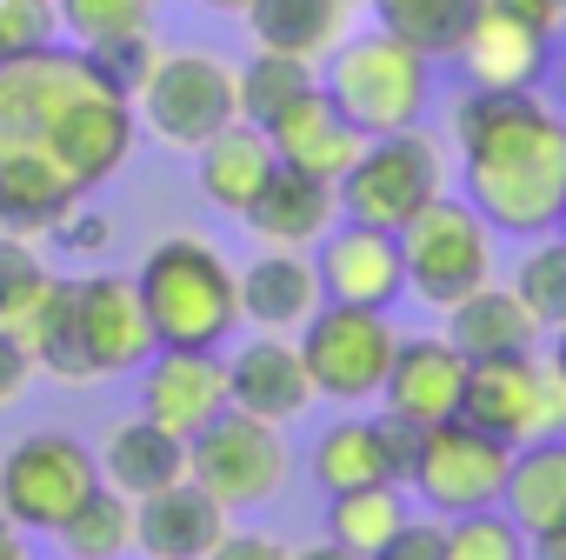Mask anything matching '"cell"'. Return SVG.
<instances>
[{
    "mask_svg": "<svg viewBox=\"0 0 566 560\" xmlns=\"http://www.w3.org/2000/svg\"><path fill=\"white\" fill-rule=\"evenodd\" d=\"M134 288L160 348H220L240 328V267L200 234L154 240L134 267Z\"/></svg>",
    "mask_w": 566,
    "mask_h": 560,
    "instance_id": "cell-2",
    "label": "cell"
},
{
    "mask_svg": "<svg viewBox=\"0 0 566 560\" xmlns=\"http://www.w3.org/2000/svg\"><path fill=\"white\" fill-rule=\"evenodd\" d=\"M321 294L340 301V308H394L407 294V260H400V234H380V227H360V220H340L321 253Z\"/></svg>",
    "mask_w": 566,
    "mask_h": 560,
    "instance_id": "cell-18",
    "label": "cell"
},
{
    "mask_svg": "<svg viewBox=\"0 0 566 560\" xmlns=\"http://www.w3.org/2000/svg\"><path fill=\"white\" fill-rule=\"evenodd\" d=\"M54 41V0H0V61Z\"/></svg>",
    "mask_w": 566,
    "mask_h": 560,
    "instance_id": "cell-40",
    "label": "cell"
},
{
    "mask_svg": "<svg viewBox=\"0 0 566 560\" xmlns=\"http://www.w3.org/2000/svg\"><path fill=\"white\" fill-rule=\"evenodd\" d=\"M321 87L340 101V114L374 141V134H400V127H420L427 107H433V54H420L413 41L387 34V28H354L334 54H327V74Z\"/></svg>",
    "mask_w": 566,
    "mask_h": 560,
    "instance_id": "cell-3",
    "label": "cell"
},
{
    "mask_svg": "<svg viewBox=\"0 0 566 560\" xmlns=\"http://www.w3.org/2000/svg\"><path fill=\"white\" fill-rule=\"evenodd\" d=\"M440 194H447V141H433L427 127L374 134L360 147V160L347 167V180H340V220L400 234Z\"/></svg>",
    "mask_w": 566,
    "mask_h": 560,
    "instance_id": "cell-6",
    "label": "cell"
},
{
    "mask_svg": "<svg viewBox=\"0 0 566 560\" xmlns=\"http://www.w3.org/2000/svg\"><path fill=\"white\" fill-rule=\"evenodd\" d=\"M81 54H87V68H94L114 94L134 101V87L147 81V68H154L160 48H154V34H127V41H101V48H81Z\"/></svg>",
    "mask_w": 566,
    "mask_h": 560,
    "instance_id": "cell-39",
    "label": "cell"
},
{
    "mask_svg": "<svg viewBox=\"0 0 566 560\" xmlns=\"http://www.w3.org/2000/svg\"><path fill=\"white\" fill-rule=\"evenodd\" d=\"M506 288L520 294V308L533 314V328H566V234H539L526 240V253L513 260Z\"/></svg>",
    "mask_w": 566,
    "mask_h": 560,
    "instance_id": "cell-36",
    "label": "cell"
},
{
    "mask_svg": "<svg viewBox=\"0 0 566 560\" xmlns=\"http://www.w3.org/2000/svg\"><path fill=\"white\" fill-rule=\"evenodd\" d=\"M107 240H114V220H101L94 207H74V214L61 220V247H67V253H81V260H94Z\"/></svg>",
    "mask_w": 566,
    "mask_h": 560,
    "instance_id": "cell-44",
    "label": "cell"
},
{
    "mask_svg": "<svg viewBox=\"0 0 566 560\" xmlns=\"http://www.w3.org/2000/svg\"><path fill=\"white\" fill-rule=\"evenodd\" d=\"M273 167H280V154H273L266 127H253V121H233V127H220L207 147H193V180H200V194H207L220 214H233V220L260 200V187L273 180Z\"/></svg>",
    "mask_w": 566,
    "mask_h": 560,
    "instance_id": "cell-25",
    "label": "cell"
},
{
    "mask_svg": "<svg viewBox=\"0 0 566 560\" xmlns=\"http://www.w3.org/2000/svg\"><path fill=\"white\" fill-rule=\"evenodd\" d=\"M486 8H500V14H513V21H526L533 34H546L553 48L566 41V0H486Z\"/></svg>",
    "mask_w": 566,
    "mask_h": 560,
    "instance_id": "cell-43",
    "label": "cell"
},
{
    "mask_svg": "<svg viewBox=\"0 0 566 560\" xmlns=\"http://www.w3.org/2000/svg\"><path fill=\"white\" fill-rule=\"evenodd\" d=\"M227 533H233L227 507L193 480H174V487L134 500V553H147V560H207Z\"/></svg>",
    "mask_w": 566,
    "mask_h": 560,
    "instance_id": "cell-21",
    "label": "cell"
},
{
    "mask_svg": "<svg viewBox=\"0 0 566 560\" xmlns=\"http://www.w3.org/2000/svg\"><path fill=\"white\" fill-rule=\"evenodd\" d=\"M140 414L180 440H193L213 414H227L220 348H154V361L140 367Z\"/></svg>",
    "mask_w": 566,
    "mask_h": 560,
    "instance_id": "cell-17",
    "label": "cell"
},
{
    "mask_svg": "<svg viewBox=\"0 0 566 560\" xmlns=\"http://www.w3.org/2000/svg\"><path fill=\"white\" fill-rule=\"evenodd\" d=\"M74 328H81V348H87V367L94 381L107 374H140L154 361V321L140 308V288L134 273H81L74 280Z\"/></svg>",
    "mask_w": 566,
    "mask_h": 560,
    "instance_id": "cell-13",
    "label": "cell"
},
{
    "mask_svg": "<svg viewBox=\"0 0 566 560\" xmlns=\"http://www.w3.org/2000/svg\"><path fill=\"white\" fill-rule=\"evenodd\" d=\"M134 114L160 147H180V154L207 147L220 127L240 121V87H233L227 54H213V48H160L147 81L134 87Z\"/></svg>",
    "mask_w": 566,
    "mask_h": 560,
    "instance_id": "cell-4",
    "label": "cell"
},
{
    "mask_svg": "<svg viewBox=\"0 0 566 560\" xmlns=\"http://www.w3.org/2000/svg\"><path fill=\"white\" fill-rule=\"evenodd\" d=\"M321 267L314 253H294V247H260L247 267H240V328H260V334H301L314 314H321Z\"/></svg>",
    "mask_w": 566,
    "mask_h": 560,
    "instance_id": "cell-20",
    "label": "cell"
},
{
    "mask_svg": "<svg viewBox=\"0 0 566 560\" xmlns=\"http://www.w3.org/2000/svg\"><path fill=\"white\" fill-rule=\"evenodd\" d=\"M94 81L81 48H28L14 61H0V154L8 147H41L48 121Z\"/></svg>",
    "mask_w": 566,
    "mask_h": 560,
    "instance_id": "cell-14",
    "label": "cell"
},
{
    "mask_svg": "<svg viewBox=\"0 0 566 560\" xmlns=\"http://www.w3.org/2000/svg\"><path fill=\"white\" fill-rule=\"evenodd\" d=\"M539 560H566V527H553V533H539Z\"/></svg>",
    "mask_w": 566,
    "mask_h": 560,
    "instance_id": "cell-48",
    "label": "cell"
},
{
    "mask_svg": "<svg viewBox=\"0 0 566 560\" xmlns=\"http://www.w3.org/2000/svg\"><path fill=\"white\" fill-rule=\"evenodd\" d=\"M367 560H447V540H440V520H433V514H427V520L413 514V520H407V527H400V533H394L387 547H374Z\"/></svg>",
    "mask_w": 566,
    "mask_h": 560,
    "instance_id": "cell-41",
    "label": "cell"
},
{
    "mask_svg": "<svg viewBox=\"0 0 566 560\" xmlns=\"http://www.w3.org/2000/svg\"><path fill=\"white\" fill-rule=\"evenodd\" d=\"M559 234H566V214H559Z\"/></svg>",
    "mask_w": 566,
    "mask_h": 560,
    "instance_id": "cell-52",
    "label": "cell"
},
{
    "mask_svg": "<svg viewBox=\"0 0 566 560\" xmlns=\"http://www.w3.org/2000/svg\"><path fill=\"white\" fill-rule=\"evenodd\" d=\"M87 194L54 167L48 147H8L0 154V234H21V240L61 234V220Z\"/></svg>",
    "mask_w": 566,
    "mask_h": 560,
    "instance_id": "cell-24",
    "label": "cell"
},
{
    "mask_svg": "<svg viewBox=\"0 0 566 560\" xmlns=\"http://www.w3.org/2000/svg\"><path fill=\"white\" fill-rule=\"evenodd\" d=\"M367 0H253L240 14L253 48H280V54H307V61H327L354 21H360Z\"/></svg>",
    "mask_w": 566,
    "mask_h": 560,
    "instance_id": "cell-27",
    "label": "cell"
},
{
    "mask_svg": "<svg viewBox=\"0 0 566 560\" xmlns=\"http://www.w3.org/2000/svg\"><path fill=\"white\" fill-rule=\"evenodd\" d=\"M407 520H413V507H407V487H394V480L327 494V540H340V547H354V553L387 547Z\"/></svg>",
    "mask_w": 566,
    "mask_h": 560,
    "instance_id": "cell-32",
    "label": "cell"
},
{
    "mask_svg": "<svg viewBox=\"0 0 566 560\" xmlns=\"http://www.w3.org/2000/svg\"><path fill=\"white\" fill-rule=\"evenodd\" d=\"M367 8H374V28H387V34L413 41L420 54L447 61L460 48L467 21L486 8V0H367Z\"/></svg>",
    "mask_w": 566,
    "mask_h": 560,
    "instance_id": "cell-34",
    "label": "cell"
},
{
    "mask_svg": "<svg viewBox=\"0 0 566 560\" xmlns=\"http://www.w3.org/2000/svg\"><path fill=\"white\" fill-rule=\"evenodd\" d=\"M207 560H294V547L280 540V533H260V527H247V533H227Z\"/></svg>",
    "mask_w": 566,
    "mask_h": 560,
    "instance_id": "cell-45",
    "label": "cell"
},
{
    "mask_svg": "<svg viewBox=\"0 0 566 560\" xmlns=\"http://www.w3.org/2000/svg\"><path fill=\"white\" fill-rule=\"evenodd\" d=\"M0 560H34V547H28V533L8 520V514H0Z\"/></svg>",
    "mask_w": 566,
    "mask_h": 560,
    "instance_id": "cell-46",
    "label": "cell"
},
{
    "mask_svg": "<svg viewBox=\"0 0 566 560\" xmlns=\"http://www.w3.org/2000/svg\"><path fill=\"white\" fill-rule=\"evenodd\" d=\"M460 401H467V354L447 334H420V341L400 334V354L387 367L380 407L413 421V427H440V421L460 414Z\"/></svg>",
    "mask_w": 566,
    "mask_h": 560,
    "instance_id": "cell-19",
    "label": "cell"
},
{
    "mask_svg": "<svg viewBox=\"0 0 566 560\" xmlns=\"http://www.w3.org/2000/svg\"><path fill=\"white\" fill-rule=\"evenodd\" d=\"M200 8H213V14H247L253 0H200Z\"/></svg>",
    "mask_w": 566,
    "mask_h": 560,
    "instance_id": "cell-51",
    "label": "cell"
},
{
    "mask_svg": "<svg viewBox=\"0 0 566 560\" xmlns=\"http://www.w3.org/2000/svg\"><path fill=\"white\" fill-rule=\"evenodd\" d=\"M400 260H407V294L447 314L453 301L493 280V227L467 194H440L400 227Z\"/></svg>",
    "mask_w": 566,
    "mask_h": 560,
    "instance_id": "cell-5",
    "label": "cell"
},
{
    "mask_svg": "<svg viewBox=\"0 0 566 560\" xmlns=\"http://www.w3.org/2000/svg\"><path fill=\"white\" fill-rule=\"evenodd\" d=\"M54 540H61L67 560H127V553H134V500L101 480V487L54 527Z\"/></svg>",
    "mask_w": 566,
    "mask_h": 560,
    "instance_id": "cell-33",
    "label": "cell"
},
{
    "mask_svg": "<svg viewBox=\"0 0 566 560\" xmlns=\"http://www.w3.org/2000/svg\"><path fill=\"white\" fill-rule=\"evenodd\" d=\"M314 394L340 401V407H367L387 387V367L400 354V328L387 321V308H340L321 301V314L294 334Z\"/></svg>",
    "mask_w": 566,
    "mask_h": 560,
    "instance_id": "cell-8",
    "label": "cell"
},
{
    "mask_svg": "<svg viewBox=\"0 0 566 560\" xmlns=\"http://www.w3.org/2000/svg\"><path fill=\"white\" fill-rule=\"evenodd\" d=\"M154 8L160 0H54V28L74 48H101V41L154 34Z\"/></svg>",
    "mask_w": 566,
    "mask_h": 560,
    "instance_id": "cell-38",
    "label": "cell"
},
{
    "mask_svg": "<svg viewBox=\"0 0 566 560\" xmlns=\"http://www.w3.org/2000/svg\"><path fill=\"white\" fill-rule=\"evenodd\" d=\"M553 87H559V107H566V41L553 48Z\"/></svg>",
    "mask_w": 566,
    "mask_h": 560,
    "instance_id": "cell-50",
    "label": "cell"
},
{
    "mask_svg": "<svg viewBox=\"0 0 566 560\" xmlns=\"http://www.w3.org/2000/svg\"><path fill=\"white\" fill-rule=\"evenodd\" d=\"M460 154V194L493 234H559L566 214V107L539 94H480L460 87L447 114Z\"/></svg>",
    "mask_w": 566,
    "mask_h": 560,
    "instance_id": "cell-1",
    "label": "cell"
},
{
    "mask_svg": "<svg viewBox=\"0 0 566 560\" xmlns=\"http://www.w3.org/2000/svg\"><path fill=\"white\" fill-rule=\"evenodd\" d=\"M294 560H367V553H354V547H340V540H314V547H301Z\"/></svg>",
    "mask_w": 566,
    "mask_h": 560,
    "instance_id": "cell-47",
    "label": "cell"
},
{
    "mask_svg": "<svg viewBox=\"0 0 566 560\" xmlns=\"http://www.w3.org/2000/svg\"><path fill=\"white\" fill-rule=\"evenodd\" d=\"M500 507H506L533 540L553 533V527H566V434L513 447V467H506V494H500Z\"/></svg>",
    "mask_w": 566,
    "mask_h": 560,
    "instance_id": "cell-28",
    "label": "cell"
},
{
    "mask_svg": "<svg viewBox=\"0 0 566 560\" xmlns=\"http://www.w3.org/2000/svg\"><path fill=\"white\" fill-rule=\"evenodd\" d=\"M314 401L321 394L307 381V361H301L294 334H253L227 354V407H240L253 421H273V427H294Z\"/></svg>",
    "mask_w": 566,
    "mask_h": 560,
    "instance_id": "cell-16",
    "label": "cell"
},
{
    "mask_svg": "<svg viewBox=\"0 0 566 560\" xmlns=\"http://www.w3.org/2000/svg\"><path fill=\"white\" fill-rule=\"evenodd\" d=\"M28 381H34V354H28V341H14L8 328H0V414L28 401Z\"/></svg>",
    "mask_w": 566,
    "mask_h": 560,
    "instance_id": "cell-42",
    "label": "cell"
},
{
    "mask_svg": "<svg viewBox=\"0 0 566 560\" xmlns=\"http://www.w3.org/2000/svg\"><path fill=\"white\" fill-rule=\"evenodd\" d=\"M54 280H61V273H48V260H41L34 240L0 234V328H8L14 341L34 334V321H41V308H48V294H54Z\"/></svg>",
    "mask_w": 566,
    "mask_h": 560,
    "instance_id": "cell-35",
    "label": "cell"
},
{
    "mask_svg": "<svg viewBox=\"0 0 566 560\" xmlns=\"http://www.w3.org/2000/svg\"><path fill=\"white\" fill-rule=\"evenodd\" d=\"M447 341L467 354V361H493V354H520V348H533L539 341V328H533V314L520 308V294L513 288H473L467 301H453L447 308Z\"/></svg>",
    "mask_w": 566,
    "mask_h": 560,
    "instance_id": "cell-29",
    "label": "cell"
},
{
    "mask_svg": "<svg viewBox=\"0 0 566 560\" xmlns=\"http://www.w3.org/2000/svg\"><path fill=\"white\" fill-rule=\"evenodd\" d=\"M447 61H453L460 81L480 87V94H539V81L553 74V41L533 34L526 21L500 14V8H480Z\"/></svg>",
    "mask_w": 566,
    "mask_h": 560,
    "instance_id": "cell-15",
    "label": "cell"
},
{
    "mask_svg": "<svg viewBox=\"0 0 566 560\" xmlns=\"http://www.w3.org/2000/svg\"><path fill=\"white\" fill-rule=\"evenodd\" d=\"M187 480L207 487L227 514H253L294 480V447L273 421H253V414L227 407L187 440Z\"/></svg>",
    "mask_w": 566,
    "mask_h": 560,
    "instance_id": "cell-7",
    "label": "cell"
},
{
    "mask_svg": "<svg viewBox=\"0 0 566 560\" xmlns=\"http://www.w3.org/2000/svg\"><path fill=\"white\" fill-rule=\"evenodd\" d=\"M253 227L260 247H294V253H314L334 227H340V187L301 174V167H273V180L260 187V200L240 214Z\"/></svg>",
    "mask_w": 566,
    "mask_h": 560,
    "instance_id": "cell-23",
    "label": "cell"
},
{
    "mask_svg": "<svg viewBox=\"0 0 566 560\" xmlns=\"http://www.w3.org/2000/svg\"><path fill=\"white\" fill-rule=\"evenodd\" d=\"M546 361H553V374L566 381V328H553V348H546Z\"/></svg>",
    "mask_w": 566,
    "mask_h": 560,
    "instance_id": "cell-49",
    "label": "cell"
},
{
    "mask_svg": "<svg viewBox=\"0 0 566 560\" xmlns=\"http://www.w3.org/2000/svg\"><path fill=\"white\" fill-rule=\"evenodd\" d=\"M460 414L473 427H486L493 440H506V447L553 440V434H566V381L533 348L493 354V361H467V401H460Z\"/></svg>",
    "mask_w": 566,
    "mask_h": 560,
    "instance_id": "cell-10",
    "label": "cell"
},
{
    "mask_svg": "<svg viewBox=\"0 0 566 560\" xmlns=\"http://www.w3.org/2000/svg\"><path fill=\"white\" fill-rule=\"evenodd\" d=\"M506 467H513V447L493 440L486 427H473L467 414H453L440 427H420V454H413L407 487L433 507V520H453L473 507H500Z\"/></svg>",
    "mask_w": 566,
    "mask_h": 560,
    "instance_id": "cell-11",
    "label": "cell"
},
{
    "mask_svg": "<svg viewBox=\"0 0 566 560\" xmlns=\"http://www.w3.org/2000/svg\"><path fill=\"white\" fill-rule=\"evenodd\" d=\"M140 560H147V553H140Z\"/></svg>",
    "mask_w": 566,
    "mask_h": 560,
    "instance_id": "cell-53",
    "label": "cell"
},
{
    "mask_svg": "<svg viewBox=\"0 0 566 560\" xmlns=\"http://www.w3.org/2000/svg\"><path fill=\"white\" fill-rule=\"evenodd\" d=\"M233 87H240V121L273 127L294 101H307V94L321 87V61L280 54V48H253V54L233 68Z\"/></svg>",
    "mask_w": 566,
    "mask_h": 560,
    "instance_id": "cell-30",
    "label": "cell"
},
{
    "mask_svg": "<svg viewBox=\"0 0 566 560\" xmlns=\"http://www.w3.org/2000/svg\"><path fill=\"white\" fill-rule=\"evenodd\" d=\"M447 560H533V533L506 514V507H473L440 520Z\"/></svg>",
    "mask_w": 566,
    "mask_h": 560,
    "instance_id": "cell-37",
    "label": "cell"
},
{
    "mask_svg": "<svg viewBox=\"0 0 566 560\" xmlns=\"http://www.w3.org/2000/svg\"><path fill=\"white\" fill-rule=\"evenodd\" d=\"M266 141H273L280 167H301V174H314V180H327V187H340L347 167H354L360 147H367V134L340 114V101H334L327 87H314L307 101H294L287 114L266 127Z\"/></svg>",
    "mask_w": 566,
    "mask_h": 560,
    "instance_id": "cell-22",
    "label": "cell"
},
{
    "mask_svg": "<svg viewBox=\"0 0 566 560\" xmlns=\"http://www.w3.org/2000/svg\"><path fill=\"white\" fill-rule=\"evenodd\" d=\"M134 141H140V114L127 94H114L101 74L48 121L41 147L54 154V167L81 187V194H101L127 160H134Z\"/></svg>",
    "mask_w": 566,
    "mask_h": 560,
    "instance_id": "cell-12",
    "label": "cell"
},
{
    "mask_svg": "<svg viewBox=\"0 0 566 560\" xmlns=\"http://www.w3.org/2000/svg\"><path fill=\"white\" fill-rule=\"evenodd\" d=\"M94 460H101V480H107L114 494H127V500H147V494L187 480V440L167 434V427L147 421V414L114 421V427H107V447H101Z\"/></svg>",
    "mask_w": 566,
    "mask_h": 560,
    "instance_id": "cell-26",
    "label": "cell"
},
{
    "mask_svg": "<svg viewBox=\"0 0 566 560\" xmlns=\"http://www.w3.org/2000/svg\"><path fill=\"white\" fill-rule=\"evenodd\" d=\"M307 474H314L321 494L380 487V480H387V460H380V427H374V414H347V421H334V427L314 440Z\"/></svg>",
    "mask_w": 566,
    "mask_h": 560,
    "instance_id": "cell-31",
    "label": "cell"
},
{
    "mask_svg": "<svg viewBox=\"0 0 566 560\" xmlns=\"http://www.w3.org/2000/svg\"><path fill=\"white\" fill-rule=\"evenodd\" d=\"M94 487H101V460L74 434L41 427L0 454V514L21 533H54Z\"/></svg>",
    "mask_w": 566,
    "mask_h": 560,
    "instance_id": "cell-9",
    "label": "cell"
}]
</instances>
